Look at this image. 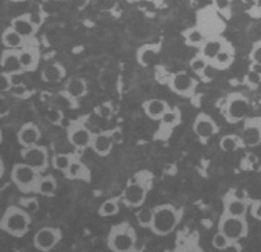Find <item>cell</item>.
Listing matches in <instances>:
<instances>
[{
  "label": "cell",
  "instance_id": "cell-1",
  "mask_svg": "<svg viewBox=\"0 0 261 252\" xmlns=\"http://www.w3.org/2000/svg\"><path fill=\"white\" fill-rule=\"evenodd\" d=\"M31 216L30 212L25 208L17 207V205H10L2 216L0 220V227L2 230L14 237H22L25 236L30 230Z\"/></svg>",
  "mask_w": 261,
  "mask_h": 252
},
{
  "label": "cell",
  "instance_id": "cell-2",
  "mask_svg": "<svg viewBox=\"0 0 261 252\" xmlns=\"http://www.w3.org/2000/svg\"><path fill=\"white\" fill-rule=\"evenodd\" d=\"M153 223L150 230L157 236H168L181 222V211L171 204H163L153 209Z\"/></svg>",
  "mask_w": 261,
  "mask_h": 252
},
{
  "label": "cell",
  "instance_id": "cell-3",
  "mask_svg": "<svg viewBox=\"0 0 261 252\" xmlns=\"http://www.w3.org/2000/svg\"><path fill=\"white\" fill-rule=\"evenodd\" d=\"M107 247L114 252L134 251L136 247L135 229L128 222L118 223L113 226L107 237Z\"/></svg>",
  "mask_w": 261,
  "mask_h": 252
},
{
  "label": "cell",
  "instance_id": "cell-4",
  "mask_svg": "<svg viewBox=\"0 0 261 252\" xmlns=\"http://www.w3.org/2000/svg\"><path fill=\"white\" fill-rule=\"evenodd\" d=\"M40 172L25 162L15 164L11 169V182L22 193H35V187L40 179Z\"/></svg>",
  "mask_w": 261,
  "mask_h": 252
},
{
  "label": "cell",
  "instance_id": "cell-5",
  "mask_svg": "<svg viewBox=\"0 0 261 252\" xmlns=\"http://www.w3.org/2000/svg\"><path fill=\"white\" fill-rule=\"evenodd\" d=\"M218 230L224 233L232 242H238L247 236L249 223L246 220V216H232L222 212L220 222H218Z\"/></svg>",
  "mask_w": 261,
  "mask_h": 252
},
{
  "label": "cell",
  "instance_id": "cell-6",
  "mask_svg": "<svg viewBox=\"0 0 261 252\" xmlns=\"http://www.w3.org/2000/svg\"><path fill=\"white\" fill-rule=\"evenodd\" d=\"M249 108H250V103L243 93L233 91L226 96L224 111H225L228 122L238 123V122L245 121L249 114Z\"/></svg>",
  "mask_w": 261,
  "mask_h": 252
},
{
  "label": "cell",
  "instance_id": "cell-7",
  "mask_svg": "<svg viewBox=\"0 0 261 252\" xmlns=\"http://www.w3.org/2000/svg\"><path fill=\"white\" fill-rule=\"evenodd\" d=\"M147 192H149V184H146L143 180H139L138 177H135L124 188V192L121 194V201L130 208H139L143 205Z\"/></svg>",
  "mask_w": 261,
  "mask_h": 252
},
{
  "label": "cell",
  "instance_id": "cell-8",
  "mask_svg": "<svg viewBox=\"0 0 261 252\" xmlns=\"http://www.w3.org/2000/svg\"><path fill=\"white\" fill-rule=\"evenodd\" d=\"M197 26H200L201 30L206 34V36L218 35V32L224 28V22L221 21L220 13L213 7H206L197 13Z\"/></svg>",
  "mask_w": 261,
  "mask_h": 252
},
{
  "label": "cell",
  "instance_id": "cell-9",
  "mask_svg": "<svg viewBox=\"0 0 261 252\" xmlns=\"http://www.w3.org/2000/svg\"><path fill=\"white\" fill-rule=\"evenodd\" d=\"M21 158L22 162H25L31 167H34L40 173L47 169L49 167V155H47V148L39 144L31 147H22L21 150Z\"/></svg>",
  "mask_w": 261,
  "mask_h": 252
},
{
  "label": "cell",
  "instance_id": "cell-10",
  "mask_svg": "<svg viewBox=\"0 0 261 252\" xmlns=\"http://www.w3.org/2000/svg\"><path fill=\"white\" fill-rule=\"evenodd\" d=\"M67 139L71 143V146H74L78 150H84L86 147H91L93 133L82 121L74 122L67 129Z\"/></svg>",
  "mask_w": 261,
  "mask_h": 252
},
{
  "label": "cell",
  "instance_id": "cell-11",
  "mask_svg": "<svg viewBox=\"0 0 261 252\" xmlns=\"http://www.w3.org/2000/svg\"><path fill=\"white\" fill-rule=\"evenodd\" d=\"M61 240V232L57 227H42L35 233L34 237V245L38 248L39 251L47 252L51 251L53 248L60 242Z\"/></svg>",
  "mask_w": 261,
  "mask_h": 252
},
{
  "label": "cell",
  "instance_id": "cell-12",
  "mask_svg": "<svg viewBox=\"0 0 261 252\" xmlns=\"http://www.w3.org/2000/svg\"><path fill=\"white\" fill-rule=\"evenodd\" d=\"M168 86H170L171 90L176 94L182 97H191L195 93L197 82L195 81L193 76L186 74V72H176V74L171 75Z\"/></svg>",
  "mask_w": 261,
  "mask_h": 252
},
{
  "label": "cell",
  "instance_id": "cell-13",
  "mask_svg": "<svg viewBox=\"0 0 261 252\" xmlns=\"http://www.w3.org/2000/svg\"><path fill=\"white\" fill-rule=\"evenodd\" d=\"M242 139L247 147L261 146V116H251L243 121Z\"/></svg>",
  "mask_w": 261,
  "mask_h": 252
},
{
  "label": "cell",
  "instance_id": "cell-14",
  "mask_svg": "<svg viewBox=\"0 0 261 252\" xmlns=\"http://www.w3.org/2000/svg\"><path fill=\"white\" fill-rule=\"evenodd\" d=\"M249 209H250V201H247L246 198L235 196V192H229L224 198V213L232 216H246Z\"/></svg>",
  "mask_w": 261,
  "mask_h": 252
},
{
  "label": "cell",
  "instance_id": "cell-15",
  "mask_svg": "<svg viewBox=\"0 0 261 252\" xmlns=\"http://www.w3.org/2000/svg\"><path fill=\"white\" fill-rule=\"evenodd\" d=\"M0 66L3 72H7L11 75H18L21 72H24L20 60V49H6L2 53Z\"/></svg>",
  "mask_w": 261,
  "mask_h": 252
},
{
  "label": "cell",
  "instance_id": "cell-16",
  "mask_svg": "<svg viewBox=\"0 0 261 252\" xmlns=\"http://www.w3.org/2000/svg\"><path fill=\"white\" fill-rule=\"evenodd\" d=\"M116 139L113 132H100V133H93L91 148L100 156H106L110 154L114 147Z\"/></svg>",
  "mask_w": 261,
  "mask_h": 252
},
{
  "label": "cell",
  "instance_id": "cell-17",
  "mask_svg": "<svg viewBox=\"0 0 261 252\" xmlns=\"http://www.w3.org/2000/svg\"><path fill=\"white\" fill-rule=\"evenodd\" d=\"M218 128H217L216 122L213 121V118L207 114H199L196 116L195 122H193V132L196 136L200 137L203 140L210 139L217 133Z\"/></svg>",
  "mask_w": 261,
  "mask_h": 252
},
{
  "label": "cell",
  "instance_id": "cell-18",
  "mask_svg": "<svg viewBox=\"0 0 261 252\" xmlns=\"http://www.w3.org/2000/svg\"><path fill=\"white\" fill-rule=\"evenodd\" d=\"M40 139L39 126L34 122H27L21 126V129L17 133V140L21 147H31L38 144Z\"/></svg>",
  "mask_w": 261,
  "mask_h": 252
},
{
  "label": "cell",
  "instance_id": "cell-19",
  "mask_svg": "<svg viewBox=\"0 0 261 252\" xmlns=\"http://www.w3.org/2000/svg\"><path fill=\"white\" fill-rule=\"evenodd\" d=\"M20 60L24 68V72H31V71H35L39 66L40 60V53L39 47L38 46L27 45L20 49Z\"/></svg>",
  "mask_w": 261,
  "mask_h": 252
},
{
  "label": "cell",
  "instance_id": "cell-20",
  "mask_svg": "<svg viewBox=\"0 0 261 252\" xmlns=\"http://www.w3.org/2000/svg\"><path fill=\"white\" fill-rule=\"evenodd\" d=\"M226 43H228V42H226L224 38H221L220 35L208 36V38L206 39V42L201 45L200 54H203V56L206 57L207 60L211 62V61L216 58L217 54H218V53L225 47Z\"/></svg>",
  "mask_w": 261,
  "mask_h": 252
},
{
  "label": "cell",
  "instance_id": "cell-21",
  "mask_svg": "<svg viewBox=\"0 0 261 252\" xmlns=\"http://www.w3.org/2000/svg\"><path fill=\"white\" fill-rule=\"evenodd\" d=\"M10 25L13 26L21 36H24L27 41L35 35L36 29H38V26L31 21L30 14H22L18 15V17H15V18L11 20Z\"/></svg>",
  "mask_w": 261,
  "mask_h": 252
},
{
  "label": "cell",
  "instance_id": "cell-22",
  "mask_svg": "<svg viewBox=\"0 0 261 252\" xmlns=\"http://www.w3.org/2000/svg\"><path fill=\"white\" fill-rule=\"evenodd\" d=\"M170 110L168 103L160 99H150L143 103V111L150 119H159L160 121L161 116L164 115L167 111Z\"/></svg>",
  "mask_w": 261,
  "mask_h": 252
},
{
  "label": "cell",
  "instance_id": "cell-23",
  "mask_svg": "<svg viewBox=\"0 0 261 252\" xmlns=\"http://www.w3.org/2000/svg\"><path fill=\"white\" fill-rule=\"evenodd\" d=\"M25 38L21 36L11 25L3 30L2 42H3L6 49H22L25 46Z\"/></svg>",
  "mask_w": 261,
  "mask_h": 252
},
{
  "label": "cell",
  "instance_id": "cell-24",
  "mask_svg": "<svg viewBox=\"0 0 261 252\" xmlns=\"http://www.w3.org/2000/svg\"><path fill=\"white\" fill-rule=\"evenodd\" d=\"M86 91H88V85L82 78L72 76L65 83V93L71 99H81L85 96Z\"/></svg>",
  "mask_w": 261,
  "mask_h": 252
},
{
  "label": "cell",
  "instance_id": "cell-25",
  "mask_svg": "<svg viewBox=\"0 0 261 252\" xmlns=\"http://www.w3.org/2000/svg\"><path fill=\"white\" fill-rule=\"evenodd\" d=\"M233 56H235V50H233V47H232L231 43L228 42L225 47L217 54L216 58L211 61L210 66H213L214 68H217V70H225V68H228V67L232 64Z\"/></svg>",
  "mask_w": 261,
  "mask_h": 252
},
{
  "label": "cell",
  "instance_id": "cell-26",
  "mask_svg": "<svg viewBox=\"0 0 261 252\" xmlns=\"http://www.w3.org/2000/svg\"><path fill=\"white\" fill-rule=\"evenodd\" d=\"M65 76V70L64 67L61 66L60 62H53L46 66L42 71V79L49 83H57L60 82Z\"/></svg>",
  "mask_w": 261,
  "mask_h": 252
},
{
  "label": "cell",
  "instance_id": "cell-27",
  "mask_svg": "<svg viewBox=\"0 0 261 252\" xmlns=\"http://www.w3.org/2000/svg\"><path fill=\"white\" fill-rule=\"evenodd\" d=\"M56 190H57V180H56L55 176H51V175L40 176V179L38 180V183H36L35 193H38L40 196H55Z\"/></svg>",
  "mask_w": 261,
  "mask_h": 252
},
{
  "label": "cell",
  "instance_id": "cell-28",
  "mask_svg": "<svg viewBox=\"0 0 261 252\" xmlns=\"http://www.w3.org/2000/svg\"><path fill=\"white\" fill-rule=\"evenodd\" d=\"M64 175L71 180H89V169L80 160H74Z\"/></svg>",
  "mask_w": 261,
  "mask_h": 252
},
{
  "label": "cell",
  "instance_id": "cell-29",
  "mask_svg": "<svg viewBox=\"0 0 261 252\" xmlns=\"http://www.w3.org/2000/svg\"><path fill=\"white\" fill-rule=\"evenodd\" d=\"M159 51H160V45H143L138 49L136 60L141 66H149L151 60L159 54Z\"/></svg>",
  "mask_w": 261,
  "mask_h": 252
},
{
  "label": "cell",
  "instance_id": "cell-30",
  "mask_svg": "<svg viewBox=\"0 0 261 252\" xmlns=\"http://www.w3.org/2000/svg\"><path fill=\"white\" fill-rule=\"evenodd\" d=\"M184 38H185L186 45L193 46V47H201V45H203L207 39L206 34L201 30L200 26L197 25L185 30V32H184Z\"/></svg>",
  "mask_w": 261,
  "mask_h": 252
},
{
  "label": "cell",
  "instance_id": "cell-31",
  "mask_svg": "<svg viewBox=\"0 0 261 252\" xmlns=\"http://www.w3.org/2000/svg\"><path fill=\"white\" fill-rule=\"evenodd\" d=\"M220 147H221L222 151L233 152L236 150H239V148L246 147V144H245L242 136H238V135H225L220 140Z\"/></svg>",
  "mask_w": 261,
  "mask_h": 252
},
{
  "label": "cell",
  "instance_id": "cell-32",
  "mask_svg": "<svg viewBox=\"0 0 261 252\" xmlns=\"http://www.w3.org/2000/svg\"><path fill=\"white\" fill-rule=\"evenodd\" d=\"M74 160H75V158L71 155V154H56V155L51 158V165H53V168L57 169V171L65 173Z\"/></svg>",
  "mask_w": 261,
  "mask_h": 252
},
{
  "label": "cell",
  "instance_id": "cell-33",
  "mask_svg": "<svg viewBox=\"0 0 261 252\" xmlns=\"http://www.w3.org/2000/svg\"><path fill=\"white\" fill-rule=\"evenodd\" d=\"M181 121V111L178 108H174V110H168V111L161 116V126L163 128H172L179 123Z\"/></svg>",
  "mask_w": 261,
  "mask_h": 252
},
{
  "label": "cell",
  "instance_id": "cell-34",
  "mask_svg": "<svg viewBox=\"0 0 261 252\" xmlns=\"http://www.w3.org/2000/svg\"><path fill=\"white\" fill-rule=\"evenodd\" d=\"M211 5L216 9L222 18H231L232 15V0H211Z\"/></svg>",
  "mask_w": 261,
  "mask_h": 252
},
{
  "label": "cell",
  "instance_id": "cell-35",
  "mask_svg": "<svg viewBox=\"0 0 261 252\" xmlns=\"http://www.w3.org/2000/svg\"><path fill=\"white\" fill-rule=\"evenodd\" d=\"M120 207H118V201L116 198H110V200H106L100 207H99V215L100 216H113L118 212Z\"/></svg>",
  "mask_w": 261,
  "mask_h": 252
},
{
  "label": "cell",
  "instance_id": "cell-36",
  "mask_svg": "<svg viewBox=\"0 0 261 252\" xmlns=\"http://www.w3.org/2000/svg\"><path fill=\"white\" fill-rule=\"evenodd\" d=\"M153 215H154L153 209L141 208L139 211L136 212V220H138V223H139L142 227H149V229H150L151 223H153Z\"/></svg>",
  "mask_w": 261,
  "mask_h": 252
},
{
  "label": "cell",
  "instance_id": "cell-37",
  "mask_svg": "<svg viewBox=\"0 0 261 252\" xmlns=\"http://www.w3.org/2000/svg\"><path fill=\"white\" fill-rule=\"evenodd\" d=\"M208 64H210V61L207 60L203 54L199 53V54H196L191 60V70L196 72V74H203L207 67H208Z\"/></svg>",
  "mask_w": 261,
  "mask_h": 252
},
{
  "label": "cell",
  "instance_id": "cell-38",
  "mask_svg": "<svg viewBox=\"0 0 261 252\" xmlns=\"http://www.w3.org/2000/svg\"><path fill=\"white\" fill-rule=\"evenodd\" d=\"M233 244V242L229 240V238L226 237L224 233H221L220 230L214 234V237H213V247L217 248V249H226V248H229Z\"/></svg>",
  "mask_w": 261,
  "mask_h": 252
},
{
  "label": "cell",
  "instance_id": "cell-39",
  "mask_svg": "<svg viewBox=\"0 0 261 252\" xmlns=\"http://www.w3.org/2000/svg\"><path fill=\"white\" fill-rule=\"evenodd\" d=\"M13 76L11 74H7V72H3L0 74V90L2 93H6V91H10L11 87L14 86V81H13Z\"/></svg>",
  "mask_w": 261,
  "mask_h": 252
},
{
  "label": "cell",
  "instance_id": "cell-40",
  "mask_svg": "<svg viewBox=\"0 0 261 252\" xmlns=\"http://www.w3.org/2000/svg\"><path fill=\"white\" fill-rule=\"evenodd\" d=\"M46 118H47V121L50 122V123H53V125H59V123H61V121H63V112H61V110H59V108H50V110L47 111V114H46Z\"/></svg>",
  "mask_w": 261,
  "mask_h": 252
},
{
  "label": "cell",
  "instance_id": "cell-41",
  "mask_svg": "<svg viewBox=\"0 0 261 252\" xmlns=\"http://www.w3.org/2000/svg\"><path fill=\"white\" fill-rule=\"evenodd\" d=\"M245 82L249 86H251V87H256V86H258L261 83V75L254 72V71L249 70V72L245 76Z\"/></svg>",
  "mask_w": 261,
  "mask_h": 252
},
{
  "label": "cell",
  "instance_id": "cell-42",
  "mask_svg": "<svg viewBox=\"0 0 261 252\" xmlns=\"http://www.w3.org/2000/svg\"><path fill=\"white\" fill-rule=\"evenodd\" d=\"M249 58H250L251 62H260L261 64V39L253 45L250 54H249Z\"/></svg>",
  "mask_w": 261,
  "mask_h": 252
},
{
  "label": "cell",
  "instance_id": "cell-43",
  "mask_svg": "<svg viewBox=\"0 0 261 252\" xmlns=\"http://www.w3.org/2000/svg\"><path fill=\"white\" fill-rule=\"evenodd\" d=\"M250 212L251 217H254L256 220H260L261 222V200H257V201L250 202Z\"/></svg>",
  "mask_w": 261,
  "mask_h": 252
},
{
  "label": "cell",
  "instance_id": "cell-44",
  "mask_svg": "<svg viewBox=\"0 0 261 252\" xmlns=\"http://www.w3.org/2000/svg\"><path fill=\"white\" fill-rule=\"evenodd\" d=\"M11 94L14 97H25L28 90H27V86L22 83H14V86L11 87Z\"/></svg>",
  "mask_w": 261,
  "mask_h": 252
},
{
  "label": "cell",
  "instance_id": "cell-45",
  "mask_svg": "<svg viewBox=\"0 0 261 252\" xmlns=\"http://www.w3.org/2000/svg\"><path fill=\"white\" fill-rule=\"evenodd\" d=\"M97 114H99L101 118H110L111 107L109 106V104H101V106L97 108Z\"/></svg>",
  "mask_w": 261,
  "mask_h": 252
},
{
  "label": "cell",
  "instance_id": "cell-46",
  "mask_svg": "<svg viewBox=\"0 0 261 252\" xmlns=\"http://www.w3.org/2000/svg\"><path fill=\"white\" fill-rule=\"evenodd\" d=\"M65 2H67V3H70L71 6L76 7V9H80V10L85 9L86 6L91 3V0H65Z\"/></svg>",
  "mask_w": 261,
  "mask_h": 252
},
{
  "label": "cell",
  "instance_id": "cell-47",
  "mask_svg": "<svg viewBox=\"0 0 261 252\" xmlns=\"http://www.w3.org/2000/svg\"><path fill=\"white\" fill-rule=\"evenodd\" d=\"M30 18L31 21L35 24L38 28H39L40 25H42V22H43V18H42V15L38 14V13H30Z\"/></svg>",
  "mask_w": 261,
  "mask_h": 252
},
{
  "label": "cell",
  "instance_id": "cell-48",
  "mask_svg": "<svg viewBox=\"0 0 261 252\" xmlns=\"http://www.w3.org/2000/svg\"><path fill=\"white\" fill-rule=\"evenodd\" d=\"M9 111H10V107L7 104V101L5 99H2V106H0V115H2V118H5L9 114Z\"/></svg>",
  "mask_w": 261,
  "mask_h": 252
},
{
  "label": "cell",
  "instance_id": "cell-49",
  "mask_svg": "<svg viewBox=\"0 0 261 252\" xmlns=\"http://www.w3.org/2000/svg\"><path fill=\"white\" fill-rule=\"evenodd\" d=\"M22 207H27V209H28V211L36 212L38 211V202H36L35 200H28V201H27V204H24Z\"/></svg>",
  "mask_w": 261,
  "mask_h": 252
},
{
  "label": "cell",
  "instance_id": "cell-50",
  "mask_svg": "<svg viewBox=\"0 0 261 252\" xmlns=\"http://www.w3.org/2000/svg\"><path fill=\"white\" fill-rule=\"evenodd\" d=\"M249 70L254 71L257 74H260L261 75V64L260 62H251L250 61V67H249Z\"/></svg>",
  "mask_w": 261,
  "mask_h": 252
},
{
  "label": "cell",
  "instance_id": "cell-51",
  "mask_svg": "<svg viewBox=\"0 0 261 252\" xmlns=\"http://www.w3.org/2000/svg\"><path fill=\"white\" fill-rule=\"evenodd\" d=\"M11 2H14V3H21V2H27V0H11Z\"/></svg>",
  "mask_w": 261,
  "mask_h": 252
}]
</instances>
